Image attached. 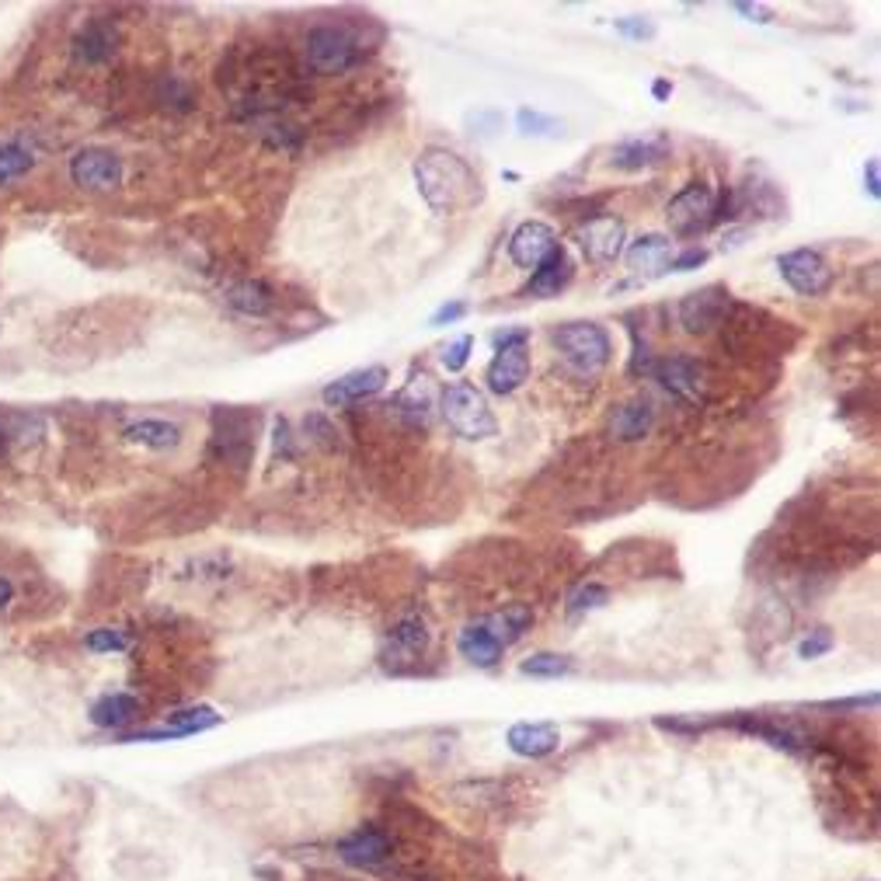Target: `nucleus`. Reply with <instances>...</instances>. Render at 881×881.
Returning <instances> with one entry per match:
<instances>
[{"label": "nucleus", "mask_w": 881, "mask_h": 881, "mask_svg": "<svg viewBox=\"0 0 881 881\" xmlns=\"http://www.w3.org/2000/svg\"><path fill=\"white\" fill-rule=\"evenodd\" d=\"M415 185L421 199L439 217L464 213L485 199V188L478 171H474L461 154L446 147H426L415 161Z\"/></svg>", "instance_id": "f257e3e1"}, {"label": "nucleus", "mask_w": 881, "mask_h": 881, "mask_svg": "<svg viewBox=\"0 0 881 881\" xmlns=\"http://www.w3.org/2000/svg\"><path fill=\"white\" fill-rule=\"evenodd\" d=\"M439 415L446 418V426L456 436L470 439V443H481V439H491L499 432V418L491 412L485 391H478L467 380H456L439 394Z\"/></svg>", "instance_id": "f03ea898"}, {"label": "nucleus", "mask_w": 881, "mask_h": 881, "mask_svg": "<svg viewBox=\"0 0 881 881\" xmlns=\"http://www.w3.org/2000/svg\"><path fill=\"white\" fill-rule=\"evenodd\" d=\"M551 342L561 352V359H565L575 374H583V377L603 374L607 363H610V352H613L607 328H599L596 321L558 325L554 334H551Z\"/></svg>", "instance_id": "7ed1b4c3"}, {"label": "nucleus", "mask_w": 881, "mask_h": 881, "mask_svg": "<svg viewBox=\"0 0 881 881\" xmlns=\"http://www.w3.org/2000/svg\"><path fill=\"white\" fill-rule=\"evenodd\" d=\"M209 453L223 464L244 467L255 453V415L248 412H234L223 408L213 415V443H209Z\"/></svg>", "instance_id": "20e7f679"}, {"label": "nucleus", "mask_w": 881, "mask_h": 881, "mask_svg": "<svg viewBox=\"0 0 881 881\" xmlns=\"http://www.w3.org/2000/svg\"><path fill=\"white\" fill-rule=\"evenodd\" d=\"M665 220L673 227V234L680 237H694L700 231H708L714 223V192L703 182L683 185L665 206Z\"/></svg>", "instance_id": "39448f33"}, {"label": "nucleus", "mask_w": 881, "mask_h": 881, "mask_svg": "<svg viewBox=\"0 0 881 881\" xmlns=\"http://www.w3.org/2000/svg\"><path fill=\"white\" fill-rule=\"evenodd\" d=\"M359 60V42L339 25H317L307 32V63L317 74H342Z\"/></svg>", "instance_id": "423d86ee"}, {"label": "nucleus", "mask_w": 881, "mask_h": 881, "mask_svg": "<svg viewBox=\"0 0 881 881\" xmlns=\"http://www.w3.org/2000/svg\"><path fill=\"white\" fill-rule=\"evenodd\" d=\"M778 269L784 276V283L802 293V296H822L830 293L833 286V269L830 261H825L819 252L812 248H795V252H784L778 258Z\"/></svg>", "instance_id": "0eeeda50"}, {"label": "nucleus", "mask_w": 881, "mask_h": 881, "mask_svg": "<svg viewBox=\"0 0 881 881\" xmlns=\"http://www.w3.org/2000/svg\"><path fill=\"white\" fill-rule=\"evenodd\" d=\"M70 179L87 192H112L122 185V157L109 147H84L70 157Z\"/></svg>", "instance_id": "6e6552de"}, {"label": "nucleus", "mask_w": 881, "mask_h": 881, "mask_svg": "<svg viewBox=\"0 0 881 881\" xmlns=\"http://www.w3.org/2000/svg\"><path fill=\"white\" fill-rule=\"evenodd\" d=\"M725 310H729V290L725 286H703L697 293L683 296L680 325L690 334H708L725 321Z\"/></svg>", "instance_id": "1a4fd4ad"}, {"label": "nucleus", "mask_w": 881, "mask_h": 881, "mask_svg": "<svg viewBox=\"0 0 881 881\" xmlns=\"http://www.w3.org/2000/svg\"><path fill=\"white\" fill-rule=\"evenodd\" d=\"M645 374L656 377L669 394H676L683 401H700L703 397V377H700V363L690 356H662L651 359Z\"/></svg>", "instance_id": "9d476101"}, {"label": "nucleus", "mask_w": 881, "mask_h": 881, "mask_svg": "<svg viewBox=\"0 0 881 881\" xmlns=\"http://www.w3.org/2000/svg\"><path fill=\"white\" fill-rule=\"evenodd\" d=\"M558 244L561 241L554 234V227L540 223V220H526V223L516 227V234L509 237V258H513V266L530 272L558 248Z\"/></svg>", "instance_id": "9b49d317"}, {"label": "nucleus", "mask_w": 881, "mask_h": 881, "mask_svg": "<svg viewBox=\"0 0 881 881\" xmlns=\"http://www.w3.org/2000/svg\"><path fill=\"white\" fill-rule=\"evenodd\" d=\"M426 651H429V627L418 613H412V616H404V621H397L391 627V634H387L383 662L391 669H401V665L418 662Z\"/></svg>", "instance_id": "f8f14e48"}, {"label": "nucleus", "mask_w": 881, "mask_h": 881, "mask_svg": "<svg viewBox=\"0 0 881 881\" xmlns=\"http://www.w3.org/2000/svg\"><path fill=\"white\" fill-rule=\"evenodd\" d=\"M624 241H627L624 223L616 217H592L583 227V234H578L586 258L596 261V266H613V261L624 255Z\"/></svg>", "instance_id": "ddd939ff"}, {"label": "nucleus", "mask_w": 881, "mask_h": 881, "mask_svg": "<svg viewBox=\"0 0 881 881\" xmlns=\"http://www.w3.org/2000/svg\"><path fill=\"white\" fill-rule=\"evenodd\" d=\"M530 380V348L526 345H513V348H502L495 352V359L488 363L485 369V383L491 394H516L519 387Z\"/></svg>", "instance_id": "4468645a"}, {"label": "nucleus", "mask_w": 881, "mask_h": 881, "mask_svg": "<svg viewBox=\"0 0 881 881\" xmlns=\"http://www.w3.org/2000/svg\"><path fill=\"white\" fill-rule=\"evenodd\" d=\"M624 258H627V269L638 279H659L669 272V261H673V241L665 234H641L631 241Z\"/></svg>", "instance_id": "2eb2a0df"}, {"label": "nucleus", "mask_w": 881, "mask_h": 881, "mask_svg": "<svg viewBox=\"0 0 881 881\" xmlns=\"http://www.w3.org/2000/svg\"><path fill=\"white\" fill-rule=\"evenodd\" d=\"M387 383V369L383 366H366V369H356V374H345L342 380L328 383L321 397L331 408H345V404H356V401H366L383 391Z\"/></svg>", "instance_id": "dca6fc26"}, {"label": "nucleus", "mask_w": 881, "mask_h": 881, "mask_svg": "<svg viewBox=\"0 0 881 881\" xmlns=\"http://www.w3.org/2000/svg\"><path fill=\"white\" fill-rule=\"evenodd\" d=\"M505 743L516 756H526V760H543V756L558 752L561 746V732L551 721H519L505 732Z\"/></svg>", "instance_id": "f3484780"}, {"label": "nucleus", "mask_w": 881, "mask_h": 881, "mask_svg": "<svg viewBox=\"0 0 881 881\" xmlns=\"http://www.w3.org/2000/svg\"><path fill=\"white\" fill-rule=\"evenodd\" d=\"M339 857L352 868H380L391 857V840L369 825V830H356L339 843Z\"/></svg>", "instance_id": "a211bd4d"}, {"label": "nucleus", "mask_w": 881, "mask_h": 881, "mask_svg": "<svg viewBox=\"0 0 881 881\" xmlns=\"http://www.w3.org/2000/svg\"><path fill=\"white\" fill-rule=\"evenodd\" d=\"M572 279H575V261H572L568 252L558 244V248L534 269L530 286H526V290H530L534 296H540V299H548V296H558L561 290H568Z\"/></svg>", "instance_id": "6ab92c4d"}, {"label": "nucleus", "mask_w": 881, "mask_h": 881, "mask_svg": "<svg viewBox=\"0 0 881 881\" xmlns=\"http://www.w3.org/2000/svg\"><path fill=\"white\" fill-rule=\"evenodd\" d=\"M669 154V144L662 136H645V139H621L613 150H610V164L616 171H641L648 164L662 161Z\"/></svg>", "instance_id": "aec40b11"}, {"label": "nucleus", "mask_w": 881, "mask_h": 881, "mask_svg": "<svg viewBox=\"0 0 881 881\" xmlns=\"http://www.w3.org/2000/svg\"><path fill=\"white\" fill-rule=\"evenodd\" d=\"M651 426H656V408H651V401H627L610 418V432H613V439H621V443H638V439H645L651 432Z\"/></svg>", "instance_id": "412c9836"}, {"label": "nucleus", "mask_w": 881, "mask_h": 881, "mask_svg": "<svg viewBox=\"0 0 881 881\" xmlns=\"http://www.w3.org/2000/svg\"><path fill=\"white\" fill-rule=\"evenodd\" d=\"M456 651H461V656L470 662V665H478V669H491L495 665L499 659H502V645L491 638L488 634V627H485V621H474V624H467L461 634H456Z\"/></svg>", "instance_id": "4be33fe9"}, {"label": "nucleus", "mask_w": 881, "mask_h": 881, "mask_svg": "<svg viewBox=\"0 0 881 881\" xmlns=\"http://www.w3.org/2000/svg\"><path fill=\"white\" fill-rule=\"evenodd\" d=\"M485 627H488V634H491V638H495L502 648H509V645H516V641L523 638V634L534 627V610L526 607V603H509V607H502L499 613L485 616Z\"/></svg>", "instance_id": "5701e85b"}, {"label": "nucleus", "mask_w": 881, "mask_h": 881, "mask_svg": "<svg viewBox=\"0 0 881 881\" xmlns=\"http://www.w3.org/2000/svg\"><path fill=\"white\" fill-rule=\"evenodd\" d=\"M122 436L130 439V443H139L147 450H174L182 443V429L174 426L168 418H139V421H130Z\"/></svg>", "instance_id": "b1692460"}, {"label": "nucleus", "mask_w": 881, "mask_h": 881, "mask_svg": "<svg viewBox=\"0 0 881 881\" xmlns=\"http://www.w3.org/2000/svg\"><path fill=\"white\" fill-rule=\"evenodd\" d=\"M139 714V700L130 697V694H105L101 700L91 703V725L98 729H126L130 721H136Z\"/></svg>", "instance_id": "393cba45"}, {"label": "nucleus", "mask_w": 881, "mask_h": 881, "mask_svg": "<svg viewBox=\"0 0 881 881\" xmlns=\"http://www.w3.org/2000/svg\"><path fill=\"white\" fill-rule=\"evenodd\" d=\"M119 46V32L109 22H87L77 35V57L84 63H105Z\"/></svg>", "instance_id": "a878e982"}, {"label": "nucleus", "mask_w": 881, "mask_h": 881, "mask_svg": "<svg viewBox=\"0 0 881 881\" xmlns=\"http://www.w3.org/2000/svg\"><path fill=\"white\" fill-rule=\"evenodd\" d=\"M227 304L248 317H266L276 307V296L261 279H244V283L227 290Z\"/></svg>", "instance_id": "bb28decb"}, {"label": "nucleus", "mask_w": 881, "mask_h": 881, "mask_svg": "<svg viewBox=\"0 0 881 881\" xmlns=\"http://www.w3.org/2000/svg\"><path fill=\"white\" fill-rule=\"evenodd\" d=\"M610 589L603 583H583L578 589L568 592L565 599V613H568V621H578V616H586L592 610H603L610 603Z\"/></svg>", "instance_id": "cd10ccee"}, {"label": "nucleus", "mask_w": 881, "mask_h": 881, "mask_svg": "<svg viewBox=\"0 0 881 881\" xmlns=\"http://www.w3.org/2000/svg\"><path fill=\"white\" fill-rule=\"evenodd\" d=\"M32 168H35L32 147H25V144H4V147H0V188L17 182Z\"/></svg>", "instance_id": "c85d7f7f"}, {"label": "nucleus", "mask_w": 881, "mask_h": 881, "mask_svg": "<svg viewBox=\"0 0 881 881\" xmlns=\"http://www.w3.org/2000/svg\"><path fill=\"white\" fill-rule=\"evenodd\" d=\"M168 725L171 729H179L185 738L188 735H196V732H206V729H217L220 725V714L213 708H206V703H199V708H185L179 714H171L168 718Z\"/></svg>", "instance_id": "c756f323"}, {"label": "nucleus", "mask_w": 881, "mask_h": 881, "mask_svg": "<svg viewBox=\"0 0 881 881\" xmlns=\"http://www.w3.org/2000/svg\"><path fill=\"white\" fill-rule=\"evenodd\" d=\"M523 676H540V680H558L572 673V659L554 656V651H540V656H530L519 665Z\"/></svg>", "instance_id": "7c9ffc66"}, {"label": "nucleus", "mask_w": 881, "mask_h": 881, "mask_svg": "<svg viewBox=\"0 0 881 881\" xmlns=\"http://www.w3.org/2000/svg\"><path fill=\"white\" fill-rule=\"evenodd\" d=\"M304 432H307L321 450H339V436H342V432L334 429V421H331L328 415L310 412V415L304 418Z\"/></svg>", "instance_id": "2f4dec72"}, {"label": "nucleus", "mask_w": 881, "mask_h": 881, "mask_svg": "<svg viewBox=\"0 0 881 881\" xmlns=\"http://www.w3.org/2000/svg\"><path fill=\"white\" fill-rule=\"evenodd\" d=\"M516 126L523 136H554L561 130V122L551 115H540L537 109H519L516 112Z\"/></svg>", "instance_id": "473e14b6"}, {"label": "nucleus", "mask_w": 881, "mask_h": 881, "mask_svg": "<svg viewBox=\"0 0 881 881\" xmlns=\"http://www.w3.org/2000/svg\"><path fill=\"white\" fill-rule=\"evenodd\" d=\"M84 645H87V651H122L130 641H126V634L115 631V627H98V631L87 634Z\"/></svg>", "instance_id": "72a5a7b5"}, {"label": "nucleus", "mask_w": 881, "mask_h": 881, "mask_svg": "<svg viewBox=\"0 0 881 881\" xmlns=\"http://www.w3.org/2000/svg\"><path fill=\"white\" fill-rule=\"evenodd\" d=\"M470 348H474V339L470 334H461V339L456 342H450L446 348H443V366H446V374H461V369L467 366V359H470Z\"/></svg>", "instance_id": "f704fd0d"}, {"label": "nucleus", "mask_w": 881, "mask_h": 881, "mask_svg": "<svg viewBox=\"0 0 881 881\" xmlns=\"http://www.w3.org/2000/svg\"><path fill=\"white\" fill-rule=\"evenodd\" d=\"M616 32L624 35V39H634V42H648V39H656V25L648 22V17H621V22L613 25Z\"/></svg>", "instance_id": "c9c22d12"}, {"label": "nucleus", "mask_w": 881, "mask_h": 881, "mask_svg": "<svg viewBox=\"0 0 881 881\" xmlns=\"http://www.w3.org/2000/svg\"><path fill=\"white\" fill-rule=\"evenodd\" d=\"M833 648V634L825 631V627H816L812 634H808V638L798 645V656L802 659H819V656H825V651Z\"/></svg>", "instance_id": "e433bc0d"}, {"label": "nucleus", "mask_w": 881, "mask_h": 881, "mask_svg": "<svg viewBox=\"0 0 881 881\" xmlns=\"http://www.w3.org/2000/svg\"><path fill=\"white\" fill-rule=\"evenodd\" d=\"M708 258H711L708 248H686V252L673 255V261H669V272H694L700 266H708Z\"/></svg>", "instance_id": "4c0bfd02"}, {"label": "nucleus", "mask_w": 881, "mask_h": 881, "mask_svg": "<svg viewBox=\"0 0 881 881\" xmlns=\"http://www.w3.org/2000/svg\"><path fill=\"white\" fill-rule=\"evenodd\" d=\"M526 342H530V328H505V331L491 334V345H495V352L513 348V345H526Z\"/></svg>", "instance_id": "58836bf2"}, {"label": "nucleus", "mask_w": 881, "mask_h": 881, "mask_svg": "<svg viewBox=\"0 0 881 881\" xmlns=\"http://www.w3.org/2000/svg\"><path fill=\"white\" fill-rule=\"evenodd\" d=\"M464 314H467V304H464V299H453V304H443V307H439V310L429 317V325H432V328H443V325L461 321Z\"/></svg>", "instance_id": "ea45409f"}, {"label": "nucleus", "mask_w": 881, "mask_h": 881, "mask_svg": "<svg viewBox=\"0 0 881 881\" xmlns=\"http://www.w3.org/2000/svg\"><path fill=\"white\" fill-rule=\"evenodd\" d=\"M865 182H868V196L871 199H881V168H878L874 157H871L868 168H865Z\"/></svg>", "instance_id": "a19ab883"}, {"label": "nucleus", "mask_w": 881, "mask_h": 881, "mask_svg": "<svg viewBox=\"0 0 881 881\" xmlns=\"http://www.w3.org/2000/svg\"><path fill=\"white\" fill-rule=\"evenodd\" d=\"M735 11L738 14H749V22H773V14L767 11V8H760V4H735Z\"/></svg>", "instance_id": "79ce46f5"}, {"label": "nucleus", "mask_w": 881, "mask_h": 881, "mask_svg": "<svg viewBox=\"0 0 881 881\" xmlns=\"http://www.w3.org/2000/svg\"><path fill=\"white\" fill-rule=\"evenodd\" d=\"M651 95H656V101H669V95H673V84L659 77L656 84H651Z\"/></svg>", "instance_id": "37998d69"}, {"label": "nucleus", "mask_w": 881, "mask_h": 881, "mask_svg": "<svg viewBox=\"0 0 881 881\" xmlns=\"http://www.w3.org/2000/svg\"><path fill=\"white\" fill-rule=\"evenodd\" d=\"M11 596H14V586L8 583V578H0V610L11 603Z\"/></svg>", "instance_id": "c03bdc74"}]
</instances>
